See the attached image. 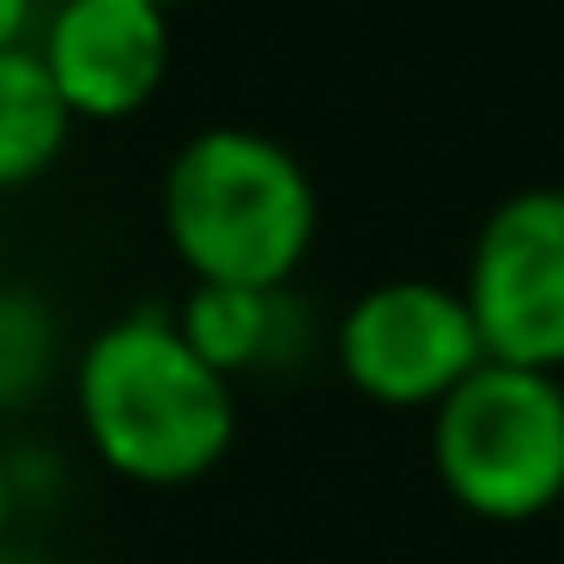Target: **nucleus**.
<instances>
[{"mask_svg": "<svg viewBox=\"0 0 564 564\" xmlns=\"http://www.w3.org/2000/svg\"><path fill=\"white\" fill-rule=\"evenodd\" d=\"M159 7H171V0H159Z\"/></svg>", "mask_w": 564, "mask_h": 564, "instance_id": "nucleus-13", "label": "nucleus"}, {"mask_svg": "<svg viewBox=\"0 0 564 564\" xmlns=\"http://www.w3.org/2000/svg\"><path fill=\"white\" fill-rule=\"evenodd\" d=\"M19 528V503H13V486H7V462H0V546L13 540Z\"/></svg>", "mask_w": 564, "mask_h": 564, "instance_id": "nucleus-11", "label": "nucleus"}, {"mask_svg": "<svg viewBox=\"0 0 564 564\" xmlns=\"http://www.w3.org/2000/svg\"><path fill=\"white\" fill-rule=\"evenodd\" d=\"M37 62L74 122H128L171 79V7L159 0H55L37 25Z\"/></svg>", "mask_w": 564, "mask_h": 564, "instance_id": "nucleus-6", "label": "nucleus"}, {"mask_svg": "<svg viewBox=\"0 0 564 564\" xmlns=\"http://www.w3.org/2000/svg\"><path fill=\"white\" fill-rule=\"evenodd\" d=\"M328 352L346 389L389 413H437L486 365V340L462 285L419 280V273L358 292L334 322Z\"/></svg>", "mask_w": 564, "mask_h": 564, "instance_id": "nucleus-4", "label": "nucleus"}, {"mask_svg": "<svg viewBox=\"0 0 564 564\" xmlns=\"http://www.w3.org/2000/svg\"><path fill=\"white\" fill-rule=\"evenodd\" d=\"M462 297L486 358L564 377V188L503 195L467 249Z\"/></svg>", "mask_w": 564, "mask_h": 564, "instance_id": "nucleus-5", "label": "nucleus"}, {"mask_svg": "<svg viewBox=\"0 0 564 564\" xmlns=\"http://www.w3.org/2000/svg\"><path fill=\"white\" fill-rule=\"evenodd\" d=\"M43 25V0H0V55L7 50H31Z\"/></svg>", "mask_w": 564, "mask_h": 564, "instance_id": "nucleus-10", "label": "nucleus"}, {"mask_svg": "<svg viewBox=\"0 0 564 564\" xmlns=\"http://www.w3.org/2000/svg\"><path fill=\"white\" fill-rule=\"evenodd\" d=\"M171 316L188 334V346L231 382L292 370L316 334L292 285H273V292H261V285H188V297Z\"/></svg>", "mask_w": 564, "mask_h": 564, "instance_id": "nucleus-7", "label": "nucleus"}, {"mask_svg": "<svg viewBox=\"0 0 564 564\" xmlns=\"http://www.w3.org/2000/svg\"><path fill=\"white\" fill-rule=\"evenodd\" d=\"M558 522H564V510H558Z\"/></svg>", "mask_w": 564, "mask_h": 564, "instance_id": "nucleus-14", "label": "nucleus"}, {"mask_svg": "<svg viewBox=\"0 0 564 564\" xmlns=\"http://www.w3.org/2000/svg\"><path fill=\"white\" fill-rule=\"evenodd\" d=\"M74 110L62 104L55 79L43 74L37 50L0 55V195L37 188L74 147Z\"/></svg>", "mask_w": 564, "mask_h": 564, "instance_id": "nucleus-8", "label": "nucleus"}, {"mask_svg": "<svg viewBox=\"0 0 564 564\" xmlns=\"http://www.w3.org/2000/svg\"><path fill=\"white\" fill-rule=\"evenodd\" d=\"M431 467L455 510L522 528L564 510V377L486 365L431 413Z\"/></svg>", "mask_w": 564, "mask_h": 564, "instance_id": "nucleus-3", "label": "nucleus"}, {"mask_svg": "<svg viewBox=\"0 0 564 564\" xmlns=\"http://www.w3.org/2000/svg\"><path fill=\"white\" fill-rule=\"evenodd\" d=\"M67 334L62 316L31 285H0V419H19L62 382Z\"/></svg>", "mask_w": 564, "mask_h": 564, "instance_id": "nucleus-9", "label": "nucleus"}, {"mask_svg": "<svg viewBox=\"0 0 564 564\" xmlns=\"http://www.w3.org/2000/svg\"><path fill=\"white\" fill-rule=\"evenodd\" d=\"M0 564H55L50 552H37V546H19V540H7L0 546Z\"/></svg>", "mask_w": 564, "mask_h": 564, "instance_id": "nucleus-12", "label": "nucleus"}, {"mask_svg": "<svg viewBox=\"0 0 564 564\" xmlns=\"http://www.w3.org/2000/svg\"><path fill=\"white\" fill-rule=\"evenodd\" d=\"M171 256L195 285H292L322 231V200L285 140L213 122L171 152L159 183Z\"/></svg>", "mask_w": 564, "mask_h": 564, "instance_id": "nucleus-2", "label": "nucleus"}, {"mask_svg": "<svg viewBox=\"0 0 564 564\" xmlns=\"http://www.w3.org/2000/svg\"><path fill=\"white\" fill-rule=\"evenodd\" d=\"M74 425L98 467L140 491L207 479L237 443V382L188 346L171 310H122L67 365Z\"/></svg>", "mask_w": 564, "mask_h": 564, "instance_id": "nucleus-1", "label": "nucleus"}]
</instances>
